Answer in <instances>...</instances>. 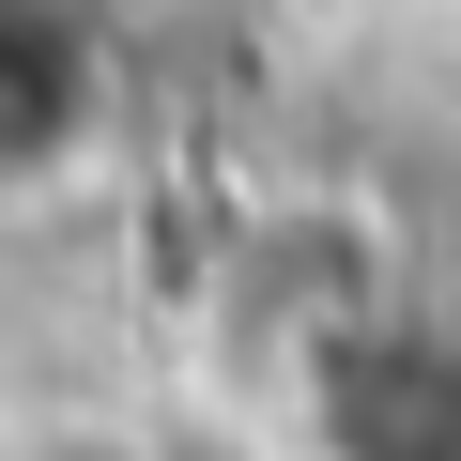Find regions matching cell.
<instances>
[{
    "mask_svg": "<svg viewBox=\"0 0 461 461\" xmlns=\"http://www.w3.org/2000/svg\"><path fill=\"white\" fill-rule=\"evenodd\" d=\"M293 461H461V293L354 277L277 354Z\"/></svg>",
    "mask_w": 461,
    "mask_h": 461,
    "instance_id": "1",
    "label": "cell"
},
{
    "mask_svg": "<svg viewBox=\"0 0 461 461\" xmlns=\"http://www.w3.org/2000/svg\"><path fill=\"white\" fill-rule=\"evenodd\" d=\"M32 16H77V32H123L139 0H32Z\"/></svg>",
    "mask_w": 461,
    "mask_h": 461,
    "instance_id": "2",
    "label": "cell"
}]
</instances>
